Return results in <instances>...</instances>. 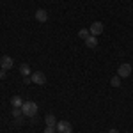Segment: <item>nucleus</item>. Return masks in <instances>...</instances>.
Returning a JSON list of instances; mask_svg holds the SVG:
<instances>
[{
	"mask_svg": "<svg viewBox=\"0 0 133 133\" xmlns=\"http://www.w3.org/2000/svg\"><path fill=\"white\" fill-rule=\"evenodd\" d=\"M21 112L25 117H36L37 114V103L36 101H25L23 107H21Z\"/></svg>",
	"mask_w": 133,
	"mask_h": 133,
	"instance_id": "f257e3e1",
	"label": "nucleus"
},
{
	"mask_svg": "<svg viewBox=\"0 0 133 133\" xmlns=\"http://www.w3.org/2000/svg\"><path fill=\"white\" fill-rule=\"evenodd\" d=\"M133 71V66L131 64H128V62H124V64H121L119 68H117V76H121V78H128L130 75H131Z\"/></svg>",
	"mask_w": 133,
	"mask_h": 133,
	"instance_id": "f03ea898",
	"label": "nucleus"
},
{
	"mask_svg": "<svg viewBox=\"0 0 133 133\" xmlns=\"http://www.w3.org/2000/svg\"><path fill=\"white\" fill-rule=\"evenodd\" d=\"M30 78H32V82L37 83V85H44V83H46V75L43 71H34L30 75Z\"/></svg>",
	"mask_w": 133,
	"mask_h": 133,
	"instance_id": "7ed1b4c3",
	"label": "nucleus"
},
{
	"mask_svg": "<svg viewBox=\"0 0 133 133\" xmlns=\"http://www.w3.org/2000/svg\"><path fill=\"white\" fill-rule=\"evenodd\" d=\"M89 30H91V36H96V37H98V36L105 30V25H103L101 21H94V23H91Z\"/></svg>",
	"mask_w": 133,
	"mask_h": 133,
	"instance_id": "20e7f679",
	"label": "nucleus"
},
{
	"mask_svg": "<svg viewBox=\"0 0 133 133\" xmlns=\"http://www.w3.org/2000/svg\"><path fill=\"white\" fill-rule=\"evenodd\" d=\"M55 130L59 133H73V126H71V123H68V121H61V123H57Z\"/></svg>",
	"mask_w": 133,
	"mask_h": 133,
	"instance_id": "39448f33",
	"label": "nucleus"
},
{
	"mask_svg": "<svg viewBox=\"0 0 133 133\" xmlns=\"http://www.w3.org/2000/svg\"><path fill=\"white\" fill-rule=\"evenodd\" d=\"M12 64H14V61H12V57H9V55H4V57L0 59V68L5 69V71L12 68Z\"/></svg>",
	"mask_w": 133,
	"mask_h": 133,
	"instance_id": "423d86ee",
	"label": "nucleus"
},
{
	"mask_svg": "<svg viewBox=\"0 0 133 133\" xmlns=\"http://www.w3.org/2000/svg\"><path fill=\"white\" fill-rule=\"evenodd\" d=\"M34 16H36V20L39 21V23H44V21H48V11L46 9H37Z\"/></svg>",
	"mask_w": 133,
	"mask_h": 133,
	"instance_id": "0eeeda50",
	"label": "nucleus"
},
{
	"mask_svg": "<svg viewBox=\"0 0 133 133\" xmlns=\"http://www.w3.org/2000/svg\"><path fill=\"white\" fill-rule=\"evenodd\" d=\"M23 99H21V96H12L11 98V105H12V108H21L23 107Z\"/></svg>",
	"mask_w": 133,
	"mask_h": 133,
	"instance_id": "6e6552de",
	"label": "nucleus"
},
{
	"mask_svg": "<svg viewBox=\"0 0 133 133\" xmlns=\"http://www.w3.org/2000/svg\"><path fill=\"white\" fill-rule=\"evenodd\" d=\"M85 44H87V48H96L98 46V37L96 36H89L85 39Z\"/></svg>",
	"mask_w": 133,
	"mask_h": 133,
	"instance_id": "1a4fd4ad",
	"label": "nucleus"
},
{
	"mask_svg": "<svg viewBox=\"0 0 133 133\" xmlns=\"http://www.w3.org/2000/svg\"><path fill=\"white\" fill-rule=\"evenodd\" d=\"M44 121H46V126H57V119H55L53 114H48V115L44 117Z\"/></svg>",
	"mask_w": 133,
	"mask_h": 133,
	"instance_id": "9d476101",
	"label": "nucleus"
},
{
	"mask_svg": "<svg viewBox=\"0 0 133 133\" xmlns=\"http://www.w3.org/2000/svg\"><path fill=\"white\" fill-rule=\"evenodd\" d=\"M89 36H91V30H89V29H80V30H78V37H80V39H87Z\"/></svg>",
	"mask_w": 133,
	"mask_h": 133,
	"instance_id": "9b49d317",
	"label": "nucleus"
},
{
	"mask_svg": "<svg viewBox=\"0 0 133 133\" xmlns=\"http://www.w3.org/2000/svg\"><path fill=\"white\" fill-rule=\"evenodd\" d=\"M20 71H21L23 76H29V75H30V66H29V64H21V66H20Z\"/></svg>",
	"mask_w": 133,
	"mask_h": 133,
	"instance_id": "f8f14e48",
	"label": "nucleus"
},
{
	"mask_svg": "<svg viewBox=\"0 0 133 133\" xmlns=\"http://www.w3.org/2000/svg\"><path fill=\"white\" fill-rule=\"evenodd\" d=\"M110 85H112V87H119V85H121V76L115 75L112 80H110Z\"/></svg>",
	"mask_w": 133,
	"mask_h": 133,
	"instance_id": "ddd939ff",
	"label": "nucleus"
},
{
	"mask_svg": "<svg viewBox=\"0 0 133 133\" xmlns=\"http://www.w3.org/2000/svg\"><path fill=\"white\" fill-rule=\"evenodd\" d=\"M23 112H21V108H12V117L16 119V117H21Z\"/></svg>",
	"mask_w": 133,
	"mask_h": 133,
	"instance_id": "4468645a",
	"label": "nucleus"
},
{
	"mask_svg": "<svg viewBox=\"0 0 133 133\" xmlns=\"http://www.w3.org/2000/svg\"><path fill=\"white\" fill-rule=\"evenodd\" d=\"M44 133H55V126H46L44 128Z\"/></svg>",
	"mask_w": 133,
	"mask_h": 133,
	"instance_id": "2eb2a0df",
	"label": "nucleus"
},
{
	"mask_svg": "<svg viewBox=\"0 0 133 133\" xmlns=\"http://www.w3.org/2000/svg\"><path fill=\"white\" fill-rule=\"evenodd\" d=\"M14 124H16V126H21V124H23V117H16V119H14Z\"/></svg>",
	"mask_w": 133,
	"mask_h": 133,
	"instance_id": "dca6fc26",
	"label": "nucleus"
},
{
	"mask_svg": "<svg viewBox=\"0 0 133 133\" xmlns=\"http://www.w3.org/2000/svg\"><path fill=\"white\" fill-rule=\"evenodd\" d=\"M23 82H25V83H30L32 78H30V76H25V78H23Z\"/></svg>",
	"mask_w": 133,
	"mask_h": 133,
	"instance_id": "f3484780",
	"label": "nucleus"
},
{
	"mask_svg": "<svg viewBox=\"0 0 133 133\" xmlns=\"http://www.w3.org/2000/svg\"><path fill=\"white\" fill-rule=\"evenodd\" d=\"M5 76V69H0V78H4Z\"/></svg>",
	"mask_w": 133,
	"mask_h": 133,
	"instance_id": "a211bd4d",
	"label": "nucleus"
},
{
	"mask_svg": "<svg viewBox=\"0 0 133 133\" xmlns=\"http://www.w3.org/2000/svg\"><path fill=\"white\" fill-rule=\"evenodd\" d=\"M108 133H119V130H115V128H112V130H108Z\"/></svg>",
	"mask_w": 133,
	"mask_h": 133,
	"instance_id": "6ab92c4d",
	"label": "nucleus"
}]
</instances>
